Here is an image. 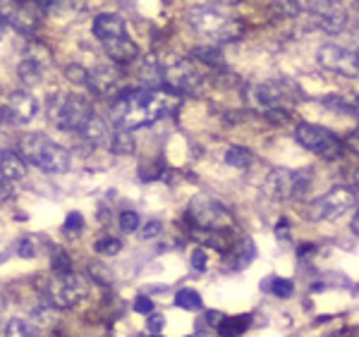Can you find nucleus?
<instances>
[{
  "mask_svg": "<svg viewBox=\"0 0 359 337\" xmlns=\"http://www.w3.org/2000/svg\"><path fill=\"white\" fill-rule=\"evenodd\" d=\"M177 94L170 89H123L111 103V122L118 130H137L175 113Z\"/></svg>",
  "mask_w": 359,
  "mask_h": 337,
  "instance_id": "obj_1",
  "label": "nucleus"
},
{
  "mask_svg": "<svg viewBox=\"0 0 359 337\" xmlns=\"http://www.w3.org/2000/svg\"><path fill=\"white\" fill-rule=\"evenodd\" d=\"M29 165L39 167V170L48 172V175H62L69 170V151L65 146H60L57 142H53L50 137L41 135V132H34V135H25L20 142V149Z\"/></svg>",
  "mask_w": 359,
  "mask_h": 337,
  "instance_id": "obj_2",
  "label": "nucleus"
},
{
  "mask_svg": "<svg viewBox=\"0 0 359 337\" xmlns=\"http://www.w3.org/2000/svg\"><path fill=\"white\" fill-rule=\"evenodd\" d=\"M46 115H48V120L53 122L57 130L79 135L86 122L96 115V110L84 96L55 94V96H48V101H46Z\"/></svg>",
  "mask_w": 359,
  "mask_h": 337,
  "instance_id": "obj_3",
  "label": "nucleus"
},
{
  "mask_svg": "<svg viewBox=\"0 0 359 337\" xmlns=\"http://www.w3.org/2000/svg\"><path fill=\"white\" fill-rule=\"evenodd\" d=\"M91 284L84 275L69 273H53V280L43 287V301L48 309H74L89 299Z\"/></svg>",
  "mask_w": 359,
  "mask_h": 337,
  "instance_id": "obj_4",
  "label": "nucleus"
},
{
  "mask_svg": "<svg viewBox=\"0 0 359 337\" xmlns=\"http://www.w3.org/2000/svg\"><path fill=\"white\" fill-rule=\"evenodd\" d=\"M187 22L199 36H204L206 41H213V43L235 41V39H240V34H242V25L235 17H228L216 8H204V5L189 10Z\"/></svg>",
  "mask_w": 359,
  "mask_h": 337,
  "instance_id": "obj_5",
  "label": "nucleus"
},
{
  "mask_svg": "<svg viewBox=\"0 0 359 337\" xmlns=\"http://www.w3.org/2000/svg\"><path fill=\"white\" fill-rule=\"evenodd\" d=\"M187 220L194 230L230 232V225H233V216H230L228 208L208 194H196L194 199L189 201Z\"/></svg>",
  "mask_w": 359,
  "mask_h": 337,
  "instance_id": "obj_6",
  "label": "nucleus"
},
{
  "mask_svg": "<svg viewBox=\"0 0 359 337\" xmlns=\"http://www.w3.org/2000/svg\"><path fill=\"white\" fill-rule=\"evenodd\" d=\"M283 5L290 15L314 17L326 32H340L347 22V13L338 0H283Z\"/></svg>",
  "mask_w": 359,
  "mask_h": 337,
  "instance_id": "obj_7",
  "label": "nucleus"
},
{
  "mask_svg": "<svg viewBox=\"0 0 359 337\" xmlns=\"http://www.w3.org/2000/svg\"><path fill=\"white\" fill-rule=\"evenodd\" d=\"M294 139H297V144L302 149L321 156V158L333 160V158H340V156H343L345 144L340 142L328 127L302 122V125H297V130H294Z\"/></svg>",
  "mask_w": 359,
  "mask_h": 337,
  "instance_id": "obj_8",
  "label": "nucleus"
},
{
  "mask_svg": "<svg viewBox=\"0 0 359 337\" xmlns=\"http://www.w3.org/2000/svg\"><path fill=\"white\" fill-rule=\"evenodd\" d=\"M357 203V191L345 187V184H338V187L328 189L323 196H318L316 201L309 203L306 208V218L309 220H333L338 216H343L345 211H350Z\"/></svg>",
  "mask_w": 359,
  "mask_h": 337,
  "instance_id": "obj_9",
  "label": "nucleus"
},
{
  "mask_svg": "<svg viewBox=\"0 0 359 337\" xmlns=\"http://www.w3.org/2000/svg\"><path fill=\"white\" fill-rule=\"evenodd\" d=\"M311 184L309 170H287V167H278L271 172L264 182V191L271 199H297L302 196Z\"/></svg>",
  "mask_w": 359,
  "mask_h": 337,
  "instance_id": "obj_10",
  "label": "nucleus"
},
{
  "mask_svg": "<svg viewBox=\"0 0 359 337\" xmlns=\"http://www.w3.org/2000/svg\"><path fill=\"white\" fill-rule=\"evenodd\" d=\"M299 96H302L299 86L287 77L269 79L254 89V98H257L259 106L266 108V110H278V108L285 106V103L297 101Z\"/></svg>",
  "mask_w": 359,
  "mask_h": 337,
  "instance_id": "obj_11",
  "label": "nucleus"
},
{
  "mask_svg": "<svg viewBox=\"0 0 359 337\" xmlns=\"http://www.w3.org/2000/svg\"><path fill=\"white\" fill-rule=\"evenodd\" d=\"M316 60L323 69H331V72L340 74V77L355 79L359 77V53L343 46L326 43L316 50Z\"/></svg>",
  "mask_w": 359,
  "mask_h": 337,
  "instance_id": "obj_12",
  "label": "nucleus"
},
{
  "mask_svg": "<svg viewBox=\"0 0 359 337\" xmlns=\"http://www.w3.org/2000/svg\"><path fill=\"white\" fill-rule=\"evenodd\" d=\"M163 79H165V89H170L177 96L194 94L201 86V74L187 60H177L172 65L163 67Z\"/></svg>",
  "mask_w": 359,
  "mask_h": 337,
  "instance_id": "obj_13",
  "label": "nucleus"
},
{
  "mask_svg": "<svg viewBox=\"0 0 359 337\" xmlns=\"http://www.w3.org/2000/svg\"><path fill=\"white\" fill-rule=\"evenodd\" d=\"M120 84H123V74H120V69H115L111 65L94 67L89 72V81H86L91 94H96L98 98H115L123 91Z\"/></svg>",
  "mask_w": 359,
  "mask_h": 337,
  "instance_id": "obj_14",
  "label": "nucleus"
},
{
  "mask_svg": "<svg viewBox=\"0 0 359 337\" xmlns=\"http://www.w3.org/2000/svg\"><path fill=\"white\" fill-rule=\"evenodd\" d=\"M5 118L15 125H27L36 118L39 113V101L34 98L29 91H13L5 101V108H3Z\"/></svg>",
  "mask_w": 359,
  "mask_h": 337,
  "instance_id": "obj_15",
  "label": "nucleus"
},
{
  "mask_svg": "<svg viewBox=\"0 0 359 337\" xmlns=\"http://www.w3.org/2000/svg\"><path fill=\"white\" fill-rule=\"evenodd\" d=\"M94 36L101 43H111V41L125 36V20L118 13H103L94 20Z\"/></svg>",
  "mask_w": 359,
  "mask_h": 337,
  "instance_id": "obj_16",
  "label": "nucleus"
},
{
  "mask_svg": "<svg viewBox=\"0 0 359 337\" xmlns=\"http://www.w3.org/2000/svg\"><path fill=\"white\" fill-rule=\"evenodd\" d=\"M103 48H106V55L111 57L115 65H130V62H135L139 57L137 43L132 39H127V34L111 41V43H103Z\"/></svg>",
  "mask_w": 359,
  "mask_h": 337,
  "instance_id": "obj_17",
  "label": "nucleus"
},
{
  "mask_svg": "<svg viewBox=\"0 0 359 337\" xmlns=\"http://www.w3.org/2000/svg\"><path fill=\"white\" fill-rule=\"evenodd\" d=\"M137 77H139V81H142L144 89H165L163 65H161L154 55L144 57L142 65H139V69H137Z\"/></svg>",
  "mask_w": 359,
  "mask_h": 337,
  "instance_id": "obj_18",
  "label": "nucleus"
},
{
  "mask_svg": "<svg viewBox=\"0 0 359 337\" xmlns=\"http://www.w3.org/2000/svg\"><path fill=\"white\" fill-rule=\"evenodd\" d=\"M0 172H3V177L10 179V182H20V179H25L27 160L22 158L20 151L5 149L3 153H0Z\"/></svg>",
  "mask_w": 359,
  "mask_h": 337,
  "instance_id": "obj_19",
  "label": "nucleus"
},
{
  "mask_svg": "<svg viewBox=\"0 0 359 337\" xmlns=\"http://www.w3.org/2000/svg\"><path fill=\"white\" fill-rule=\"evenodd\" d=\"M254 256H257V252H254L252 240H240L228 247V252H225V263L230 266V270H242L245 266L252 263Z\"/></svg>",
  "mask_w": 359,
  "mask_h": 337,
  "instance_id": "obj_20",
  "label": "nucleus"
},
{
  "mask_svg": "<svg viewBox=\"0 0 359 337\" xmlns=\"http://www.w3.org/2000/svg\"><path fill=\"white\" fill-rule=\"evenodd\" d=\"M323 106L343 115H355L359 118V98L352 94H328L323 98Z\"/></svg>",
  "mask_w": 359,
  "mask_h": 337,
  "instance_id": "obj_21",
  "label": "nucleus"
},
{
  "mask_svg": "<svg viewBox=\"0 0 359 337\" xmlns=\"http://www.w3.org/2000/svg\"><path fill=\"white\" fill-rule=\"evenodd\" d=\"M86 142L89 144H94V146H98V144H106V142H111V135H108V127H106V122H103L98 115H94L89 122L84 125V130L79 132Z\"/></svg>",
  "mask_w": 359,
  "mask_h": 337,
  "instance_id": "obj_22",
  "label": "nucleus"
},
{
  "mask_svg": "<svg viewBox=\"0 0 359 337\" xmlns=\"http://www.w3.org/2000/svg\"><path fill=\"white\" fill-rule=\"evenodd\" d=\"M249 323H252V316H225L221 325H218V335L221 337H240L247 333Z\"/></svg>",
  "mask_w": 359,
  "mask_h": 337,
  "instance_id": "obj_23",
  "label": "nucleus"
},
{
  "mask_svg": "<svg viewBox=\"0 0 359 337\" xmlns=\"http://www.w3.org/2000/svg\"><path fill=\"white\" fill-rule=\"evenodd\" d=\"M17 74H20L25 86H36V84H41V79H43V65L32 60V57H25V60L20 62V67H17Z\"/></svg>",
  "mask_w": 359,
  "mask_h": 337,
  "instance_id": "obj_24",
  "label": "nucleus"
},
{
  "mask_svg": "<svg viewBox=\"0 0 359 337\" xmlns=\"http://www.w3.org/2000/svg\"><path fill=\"white\" fill-rule=\"evenodd\" d=\"M262 289L271 292L278 299H290L292 294H294V282L290 280V277L271 275V277H266V280L262 282Z\"/></svg>",
  "mask_w": 359,
  "mask_h": 337,
  "instance_id": "obj_25",
  "label": "nucleus"
},
{
  "mask_svg": "<svg viewBox=\"0 0 359 337\" xmlns=\"http://www.w3.org/2000/svg\"><path fill=\"white\" fill-rule=\"evenodd\" d=\"M108 144H111L113 153H118V156H130L132 151H135V137H132L130 130H118Z\"/></svg>",
  "mask_w": 359,
  "mask_h": 337,
  "instance_id": "obj_26",
  "label": "nucleus"
},
{
  "mask_svg": "<svg viewBox=\"0 0 359 337\" xmlns=\"http://www.w3.org/2000/svg\"><path fill=\"white\" fill-rule=\"evenodd\" d=\"M223 158L230 167H237V170H247L254 160L252 153H249V149H245V146H230L228 151H225Z\"/></svg>",
  "mask_w": 359,
  "mask_h": 337,
  "instance_id": "obj_27",
  "label": "nucleus"
},
{
  "mask_svg": "<svg viewBox=\"0 0 359 337\" xmlns=\"http://www.w3.org/2000/svg\"><path fill=\"white\" fill-rule=\"evenodd\" d=\"M175 306H177V309H182V311H201V309H204V301H201L199 292L184 287V289H180V292L175 294Z\"/></svg>",
  "mask_w": 359,
  "mask_h": 337,
  "instance_id": "obj_28",
  "label": "nucleus"
},
{
  "mask_svg": "<svg viewBox=\"0 0 359 337\" xmlns=\"http://www.w3.org/2000/svg\"><path fill=\"white\" fill-rule=\"evenodd\" d=\"M5 337H41L36 325L25 321V318H13L5 325Z\"/></svg>",
  "mask_w": 359,
  "mask_h": 337,
  "instance_id": "obj_29",
  "label": "nucleus"
},
{
  "mask_svg": "<svg viewBox=\"0 0 359 337\" xmlns=\"http://www.w3.org/2000/svg\"><path fill=\"white\" fill-rule=\"evenodd\" d=\"M72 268H74L72 256L67 254V249L53 247V252H50V270L53 273H69Z\"/></svg>",
  "mask_w": 359,
  "mask_h": 337,
  "instance_id": "obj_30",
  "label": "nucleus"
},
{
  "mask_svg": "<svg viewBox=\"0 0 359 337\" xmlns=\"http://www.w3.org/2000/svg\"><path fill=\"white\" fill-rule=\"evenodd\" d=\"M94 249H96V254H101V256H118L120 249H123V242L115 240L111 235H103L96 240Z\"/></svg>",
  "mask_w": 359,
  "mask_h": 337,
  "instance_id": "obj_31",
  "label": "nucleus"
},
{
  "mask_svg": "<svg viewBox=\"0 0 359 337\" xmlns=\"http://www.w3.org/2000/svg\"><path fill=\"white\" fill-rule=\"evenodd\" d=\"M86 228V223H84V216L79 211H72V213H67V218H65V225H62V230L67 232V235H82V230Z\"/></svg>",
  "mask_w": 359,
  "mask_h": 337,
  "instance_id": "obj_32",
  "label": "nucleus"
},
{
  "mask_svg": "<svg viewBox=\"0 0 359 337\" xmlns=\"http://www.w3.org/2000/svg\"><path fill=\"white\" fill-rule=\"evenodd\" d=\"M89 275H91V280L98 282V284H111L113 282L111 268H106L103 263H89Z\"/></svg>",
  "mask_w": 359,
  "mask_h": 337,
  "instance_id": "obj_33",
  "label": "nucleus"
},
{
  "mask_svg": "<svg viewBox=\"0 0 359 337\" xmlns=\"http://www.w3.org/2000/svg\"><path fill=\"white\" fill-rule=\"evenodd\" d=\"M65 77H67V81H72V84L86 86V81H89V69H84L82 65H67Z\"/></svg>",
  "mask_w": 359,
  "mask_h": 337,
  "instance_id": "obj_34",
  "label": "nucleus"
},
{
  "mask_svg": "<svg viewBox=\"0 0 359 337\" xmlns=\"http://www.w3.org/2000/svg\"><path fill=\"white\" fill-rule=\"evenodd\" d=\"M17 256H22V259L39 256V244L34 242V237H25V240H20V244H17Z\"/></svg>",
  "mask_w": 359,
  "mask_h": 337,
  "instance_id": "obj_35",
  "label": "nucleus"
},
{
  "mask_svg": "<svg viewBox=\"0 0 359 337\" xmlns=\"http://www.w3.org/2000/svg\"><path fill=\"white\" fill-rule=\"evenodd\" d=\"M194 55H199V60L201 62H206V65H211V67H221L223 62L218 60V50H213V48H196L194 50Z\"/></svg>",
  "mask_w": 359,
  "mask_h": 337,
  "instance_id": "obj_36",
  "label": "nucleus"
},
{
  "mask_svg": "<svg viewBox=\"0 0 359 337\" xmlns=\"http://www.w3.org/2000/svg\"><path fill=\"white\" fill-rule=\"evenodd\" d=\"M137 228H139L137 211H123V216H120V230H123V232H137Z\"/></svg>",
  "mask_w": 359,
  "mask_h": 337,
  "instance_id": "obj_37",
  "label": "nucleus"
},
{
  "mask_svg": "<svg viewBox=\"0 0 359 337\" xmlns=\"http://www.w3.org/2000/svg\"><path fill=\"white\" fill-rule=\"evenodd\" d=\"M192 268L196 270V273H204L206 270V266H208V259H206V252L204 249H194L192 252Z\"/></svg>",
  "mask_w": 359,
  "mask_h": 337,
  "instance_id": "obj_38",
  "label": "nucleus"
},
{
  "mask_svg": "<svg viewBox=\"0 0 359 337\" xmlns=\"http://www.w3.org/2000/svg\"><path fill=\"white\" fill-rule=\"evenodd\" d=\"M147 328L151 330V335H158L163 330V316L161 313H149V321H147Z\"/></svg>",
  "mask_w": 359,
  "mask_h": 337,
  "instance_id": "obj_39",
  "label": "nucleus"
},
{
  "mask_svg": "<svg viewBox=\"0 0 359 337\" xmlns=\"http://www.w3.org/2000/svg\"><path fill=\"white\" fill-rule=\"evenodd\" d=\"M135 311L144 313V316H149V313L154 311V301L149 299V297H137L135 299Z\"/></svg>",
  "mask_w": 359,
  "mask_h": 337,
  "instance_id": "obj_40",
  "label": "nucleus"
},
{
  "mask_svg": "<svg viewBox=\"0 0 359 337\" xmlns=\"http://www.w3.org/2000/svg\"><path fill=\"white\" fill-rule=\"evenodd\" d=\"M161 228H163V225H161L158 220H151V223H147V225H144L142 237H144V240H154V237L161 232Z\"/></svg>",
  "mask_w": 359,
  "mask_h": 337,
  "instance_id": "obj_41",
  "label": "nucleus"
},
{
  "mask_svg": "<svg viewBox=\"0 0 359 337\" xmlns=\"http://www.w3.org/2000/svg\"><path fill=\"white\" fill-rule=\"evenodd\" d=\"M343 144H345V146L350 149L355 156H359V130H352L350 135L345 137V142H343Z\"/></svg>",
  "mask_w": 359,
  "mask_h": 337,
  "instance_id": "obj_42",
  "label": "nucleus"
},
{
  "mask_svg": "<svg viewBox=\"0 0 359 337\" xmlns=\"http://www.w3.org/2000/svg\"><path fill=\"white\" fill-rule=\"evenodd\" d=\"M223 313L221 311H206V316H204V321H201V325H211V328H218L223 321Z\"/></svg>",
  "mask_w": 359,
  "mask_h": 337,
  "instance_id": "obj_43",
  "label": "nucleus"
},
{
  "mask_svg": "<svg viewBox=\"0 0 359 337\" xmlns=\"http://www.w3.org/2000/svg\"><path fill=\"white\" fill-rule=\"evenodd\" d=\"M10 179H5L3 177V172H0V201H8L10 199V194H13V191H10Z\"/></svg>",
  "mask_w": 359,
  "mask_h": 337,
  "instance_id": "obj_44",
  "label": "nucleus"
},
{
  "mask_svg": "<svg viewBox=\"0 0 359 337\" xmlns=\"http://www.w3.org/2000/svg\"><path fill=\"white\" fill-rule=\"evenodd\" d=\"M350 228H352V232L359 237V208L355 211V216H352V220H350Z\"/></svg>",
  "mask_w": 359,
  "mask_h": 337,
  "instance_id": "obj_45",
  "label": "nucleus"
},
{
  "mask_svg": "<svg viewBox=\"0 0 359 337\" xmlns=\"http://www.w3.org/2000/svg\"><path fill=\"white\" fill-rule=\"evenodd\" d=\"M5 25H8V15L0 10V34H3V29H5Z\"/></svg>",
  "mask_w": 359,
  "mask_h": 337,
  "instance_id": "obj_46",
  "label": "nucleus"
},
{
  "mask_svg": "<svg viewBox=\"0 0 359 337\" xmlns=\"http://www.w3.org/2000/svg\"><path fill=\"white\" fill-rule=\"evenodd\" d=\"M189 337H211V335L204 333V330H199V333H194V335H189Z\"/></svg>",
  "mask_w": 359,
  "mask_h": 337,
  "instance_id": "obj_47",
  "label": "nucleus"
},
{
  "mask_svg": "<svg viewBox=\"0 0 359 337\" xmlns=\"http://www.w3.org/2000/svg\"><path fill=\"white\" fill-rule=\"evenodd\" d=\"M355 187H357V194H359V167H357V172H355Z\"/></svg>",
  "mask_w": 359,
  "mask_h": 337,
  "instance_id": "obj_48",
  "label": "nucleus"
},
{
  "mask_svg": "<svg viewBox=\"0 0 359 337\" xmlns=\"http://www.w3.org/2000/svg\"><path fill=\"white\" fill-rule=\"evenodd\" d=\"M39 5H50V3H55V0H36Z\"/></svg>",
  "mask_w": 359,
  "mask_h": 337,
  "instance_id": "obj_49",
  "label": "nucleus"
},
{
  "mask_svg": "<svg viewBox=\"0 0 359 337\" xmlns=\"http://www.w3.org/2000/svg\"><path fill=\"white\" fill-rule=\"evenodd\" d=\"M20 5H29V3H34V0H17Z\"/></svg>",
  "mask_w": 359,
  "mask_h": 337,
  "instance_id": "obj_50",
  "label": "nucleus"
},
{
  "mask_svg": "<svg viewBox=\"0 0 359 337\" xmlns=\"http://www.w3.org/2000/svg\"><path fill=\"white\" fill-rule=\"evenodd\" d=\"M149 337H161V333L158 335H149Z\"/></svg>",
  "mask_w": 359,
  "mask_h": 337,
  "instance_id": "obj_51",
  "label": "nucleus"
}]
</instances>
